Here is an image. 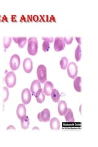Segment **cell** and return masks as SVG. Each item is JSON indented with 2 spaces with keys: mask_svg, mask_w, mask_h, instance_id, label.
<instances>
[{
  "mask_svg": "<svg viewBox=\"0 0 98 147\" xmlns=\"http://www.w3.org/2000/svg\"><path fill=\"white\" fill-rule=\"evenodd\" d=\"M28 52L31 56H35L37 54L38 50V42L36 37H29L28 44Z\"/></svg>",
  "mask_w": 98,
  "mask_h": 147,
  "instance_id": "cell-1",
  "label": "cell"
},
{
  "mask_svg": "<svg viewBox=\"0 0 98 147\" xmlns=\"http://www.w3.org/2000/svg\"><path fill=\"white\" fill-rule=\"evenodd\" d=\"M37 76L41 83H44L47 80V69L44 65H39L37 69Z\"/></svg>",
  "mask_w": 98,
  "mask_h": 147,
  "instance_id": "cell-2",
  "label": "cell"
},
{
  "mask_svg": "<svg viewBox=\"0 0 98 147\" xmlns=\"http://www.w3.org/2000/svg\"><path fill=\"white\" fill-rule=\"evenodd\" d=\"M16 75L13 71L9 72L5 77V82L8 88H13L16 84Z\"/></svg>",
  "mask_w": 98,
  "mask_h": 147,
  "instance_id": "cell-3",
  "label": "cell"
},
{
  "mask_svg": "<svg viewBox=\"0 0 98 147\" xmlns=\"http://www.w3.org/2000/svg\"><path fill=\"white\" fill-rule=\"evenodd\" d=\"M67 74L71 78H75L78 73L77 66L74 62H71L67 65Z\"/></svg>",
  "mask_w": 98,
  "mask_h": 147,
  "instance_id": "cell-4",
  "label": "cell"
},
{
  "mask_svg": "<svg viewBox=\"0 0 98 147\" xmlns=\"http://www.w3.org/2000/svg\"><path fill=\"white\" fill-rule=\"evenodd\" d=\"M20 65V58L18 55L15 54L12 55L10 59L9 65L12 71H16L19 69Z\"/></svg>",
  "mask_w": 98,
  "mask_h": 147,
  "instance_id": "cell-5",
  "label": "cell"
},
{
  "mask_svg": "<svg viewBox=\"0 0 98 147\" xmlns=\"http://www.w3.org/2000/svg\"><path fill=\"white\" fill-rule=\"evenodd\" d=\"M50 119V112L48 108H45L38 113L37 120L41 122H48Z\"/></svg>",
  "mask_w": 98,
  "mask_h": 147,
  "instance_id": "cell-6",
  "label": "cell"
},
{
  "mask_svg": "<svg viewBox=\"0 0 98 147\" xmlns=\"http://www.w3.org/2000/svg\"><path fill=\"white\" fill-rule=\"evenodd\" d=\"M65 47V43L61 37H57L54 41V49L56 52H60Z\"/></svg>",
  "mask_w": 98,
  "mask_h": 147,
  "instance_id": "cell-7",
  "label": "cell"
},
{
  "mask_svg": "<svg viewBox=\"0 0 98 147\" xmlns=\"http://www.w3.org/2000/svg\"><path fill=\"white\" fill-rule=\"evenodd\" d=\"M31 92L28 88H25L22 92V100L23 104L27 105L31 102Z\"/></svg>",
  "mask_w": 98,
  "mask_h": 147,
  "instance_id": "cell-8",
  "label": "cell"
},
{
  "mask_svg": "<svg viewBox=\"0 0 98 147\" xmlns=\"http://www.w3.org/2000/svg\"><path fill=\"white\" fill-rule=\"evenodd\" d=\"M23 70L25 73H30L33 70V61L31 58H27L25 59L23 63Z\"/></svg>",
  "mask_w": 98,
  "mask_h": 147,
  "instance_id": "cell-9",
  "label": "cell"
},
{
  "mask_svg": "<svg viewBox=\"0 0 98 147\" xmlns=\"http://www.w3.org/2000/svg\"><path fill=\"white\" fill-rule=\"evenodd\" d=\"M17 115L18 118L20 120L22 119L23 116L27 115V110L25 104H20L19 105L17 108Z\"/></svg>",
  "mask_w": 98,
  "mask_h": 147,
  "instance_id": "cell-10",
  "label": "cell"
},
{
  "mask_svg": "<svg viewBox=\"0 0 98 147\" xmlns=\"http://www.w3.org/2000/svg\"><path fill=\"white\" fill-rule=\"evenodd\" d=\"M40 88H41V82L38 80H35L33 81L30 88L31 94L35 96L36 93H37V91L39 90Z\"/></svg>",
  "mask_w": 98,
  "mask_h": 147,
  "instance_id": "cell-11",
  "label": "cell"
},
{
  "mask_svg": "<svg viewBox=\"0 0 98 147\" xmlns=\"http://www.w3.org/2000/svg\"><path fill=\"white\" fill-rule=\"evenodd\" d=\"M53 89V85L52 82L50 81L45 82L44 89H43V92L45 95L50 96Z\"/></svg>",
  "mask_w": 98,
  "mask_h": 147,
  "instance_id": "cell-12",
  "label": "cell"
},
{
  "mask_svg": "<svg viewBox=\"0 0 98 147\" xmlns=\"http://www.w3.org/2000/svg\"><path fill=\"white\" fill-rule=\"evenodd\" d=\"M67 110V104L65 100H61L58 104V113L61 116H63L66 114Z\"/></svg>",
  "mask_w": 98,
  "mask_h": 147,
  "instance_id": "cell-13",
  "label": "cell"
},
{
  "mask_svg": "<svg viewBox=\"0 0 98 147\" xmlns=\"http://www.w3.org/2000/svg\"><path fill=\"white\" fill-rule=\"evenodd\" d=\"M12 39L15 43L18 44L20 48H23L27 42V37H14Z\"/></svg>",
  "mask_w": 98,
  "mask_h": 147,
  "instance_id": "cell-14",
  "label": "cell"
},
{
  "mask_svg": "<svg viewBox=\"0 0 98 147\" xmlns=\"http://www.w3.org/2000/svg\"><path fill=\"white\" fill-rule=\"evenodd\" d=\"M50 126L52 130H59L60 128V123H59V120L56 117H53L50 120Z\"/></svg>",
  "mask_w": 98,
  "mask_h": 147,
  "instance_id": "cell-15",
  "label": "cell"
},
{
  "mask_svg": "<svg viewBox=\"0 0 98 147\" xmlns=\"http://www.w3.org/2000/svg\"><path fill=\"white\" fill-rule=\"evenodd\" d=\"M35 96L38 103L41 104L45 100V94L43 92V90L41 89V88H40V89L37 91V93H36Z\"/></svg>",
  "mask_w": 98,
  "mask_h": 147,
  "instance_id": "cell-16",
  "label": "cell"
},
{
  "mask_svg": "<svg viewBox=\"0 0 98 147\" xmlns=\"http://www.w3.org/2000/svg\"><path fill=\"white\" fill-rule=\"evenodd\" d=\"M82 82V78L80 77H76L74 78V87L76 91L81 92L82 91V87L80 86V83Z\"/></svg>",
  "mask_w": 98,
  "mask_h": 147,
  "instance_id": "cell-17",
  "label": "cell"
},
{
  "mask_svg": "<svg viewBox=\"0 0 98 147\" xmlns=\"http://www.w3.org/2000/svg\"><path fill=\"white\" fill-rule=\"evenodd\" d=\"M65 115V119L67 122H74L75 120L73 115V112H72L71 108H67V110Z\"/></svg>",
  "mask_w": 98,
  "mask_h": 147,
  "instance_id": "cell-18",
  "label": "cell"
},
{
  "mask_svg": "<svg viewBox=\"0 0 98 147\" xmlns=\"http://www.w3.org/2000/svg\"><path fill=\"white\" fill-rule=\"evenodd\" d=\"M21 120V127L23 129H27L29 126V118L28 116H23Z\"/></svg>",
  "mask_w": 98,
  "mask_h": 147,
  "instance_id": "cell-19",
  "label": "cell"
},
{
  "mask_svg": "<svg viewBox=\"0 0 98 147\" xmlns=\"http://www.w3.org/2000/svg\"><path fill=\"white\" fill-rule=\"evenodd\" d=\"M51 97L54 102H58L59 100L60 99V94L57 89H53L52 93H51Z\"/></svg>",
  "mask_w": 98,
  "mask_h": 147,
  "instance_id": "cell-20",
  "label": "cell"
},
{
  "mask_svg": "<svg viewBox=\"0 0 98 147\" xmlns=\"http://www.w3.org/2000/svg\"><path fill=\"white\" fill-rule=\"evenodd\" d=\"M82 57V50H81V47L80 45H78L75 52V58L77 61H79Z\"/></svg>",
  "mask_w": 98,
  "mask_h": 147,
  "instance_id": "cell-21",
  "label": "cell"
},
{
  "mask_svg": "<svg viewBox=\"0 0 98 147\" xmlns=\"http://www.w3.org/2000/svg\"><path fill=\"white\" fill-rule=\"evenodd\" d=\"M12 37H5L3 38V46L5 49H7L10 47L11 44Z\"/></svg>",
  "mask_w": 98,
  "mask_h": 147,
  "instance_id": "cell-22",
  "label": "cell"
},
{
  "mask_svg": "<svg viewBox=\"0 0 98 147\" xmlns=\"http://www.w3.org/2000/svg\"><path fill=\"white\" fill-rule=\"evenodd\" d=\"M59 64H60L61 68L62 69H63V70L66 69L67 68V65H68V60H67V58L66 57H62L60 62H59Z\"/></svg>",
  "mask_w": 98,
  "mask_h": 147,
  "instance_id": "cell-23",
  "label": "cell"
},
{
  "mask_svg": "<svg viewBox=\"0 0 98 147\" xmlns=\"http://www.w3.org/2000/svg\"><path fill=\"white\" fill-rule=\"evenodd\" d=\"M50 49V43L47 41H44V43L42 44V50L45 52H48Z\"/></svg>",
  "mask_w": 98,
  "mask_h": 147,
  "instance_id": "cell-24",
  "label": "cell"
},
{
  "mask_svg": "<svg viewBox=\"0 0 98 147\" xmlns=\"http://www.w3.org/2000/svg\"><path fill=\"white\" fill-rule=\"evenodd\" d=\"M63 41H65V43L67 44V45H70L72 41H73V37H63Z\"/></svg>",
  "mask_w": 98,
  "mask_h": 147,
  "instance_id": "cell-25",
  "label": "cell"
},
{
  "mask_svg": "<svg viewBox=\"0 0 98 147\" xmlns=\"http://www.w3.org/2000/svg\"><path fill=\"white\" fill-rule=\"evenodd\" d=\"M3 90L6 92L5 93L6 94V96H5V99L3 100V102H6L8 99V97H9V90H8V89L6 87H3Z\"/></svg>",
  "mask_w": 98,
  "mask_h": 147,
  "instance_id": "cell-26",
  "label": "cell"
},
{
  "mask_svg": "<svg viewBox=\"0 0 98 147\" xmlns=\"http://www.w3.org/2000/svg\"><path fill=\"white\" fill-rule=\"evenodd\" d=\"M42 39L44 41H47L49 42V43H52L53 41V37H42Z\"/></svg>",
  "mask_w": 98,
  "mask_h": 147,
  "instance_id": "cell-27",
  "label": "cell"
},
{
  "mask_svg": "<svg viewBox=\"0 0 98 147\" xmlns=\"http://www.w3.org/2000/svg\"><path fill=\"white\" fill-rule=\"evenodd\" d=\"M75 39L77 41V42L79 43V44L80 45L81 44V38L80 37H75Z\"/></svg>",
  "mask_w": 98,
  "mask_h": 147,
  "instance_id": "cell-28",
  "label": "cell"
}]
</instances>
